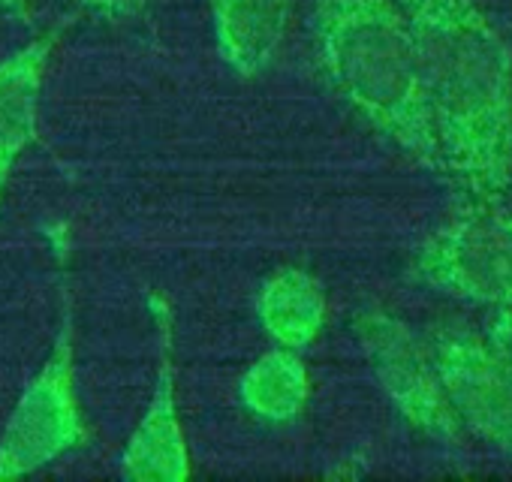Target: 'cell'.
Masks as SVG:
<instances>
[{"instance_id": "obj_4", "label": "cell", "mask_w": 512, "mask_h": 482, "mask_svg": "<svg viewBox=\"0 0 512 482\" xmlns=\"http://www.w3.org/2000/svg\"><path fill=\"white\" fill-rule=\"evenodd\" d=\"M437 290L512 311V214H470L440 229L419 254Z\"/></svg>"}, {"instance_id": "obj_12", "label": "cell", "mask_w": 512, "mask_h": 482, "mask_svg": "<svg viewBox=\"0 0 512 482\" xmlns=\"http://www.w3.org/2000/svg\"><path fill=\"white\" fill-rule=\"evenodd\" d=\"M488 347L512 377V311H500V317L488 329Z\"/></svg>"}, {"instance_id": "obj_14", "label": "cell", "mask_w": 512, "mask_h": 482, "mask_svg": "<svg viewBox=\"0 0 512 482\" xmlns=\"http://www.w3.org/2000/svg\"><path fill=\"white\" fill-rule=\"evenodd\" d=\"M0 10L4 13H13V16H19V19H28L31 13H28V0H0Z\"/></svg>"}, {"instance_id": "obj_13", "label": "cell", "mask_w": 512, "mask_h": 482, "mask_svg": "<svg viewBox=\"0 0 512 482\" xmlns=\"http://www.w3.org/2000/svg\"><path fill=\"white\" fill-rule=\"evenodd\" d=\"M85 4H88L91 10L103 13V16L127 19V16H133V13H139V10H142L145 0H85Z\"/></svg>"}, {"instance_id": "obj_1", "label": "cell", "mask_w": 512, "mask_h": 482, "mask_svg": "<svg viewBox=\"0 0 512 482\" xmlns=\"http://www.w3.org/2000/svg\"><path fill=\"white\" fill-rule=\"evenodd\" d=\"M446 172L494 190L512 148V64L473 0H398Z\"/></svg>"}, {"instance_id": "obj_8", "label": "cell", "mask_w": 512, "mask_h": 482, "mask_svg": "<svg viewBox=\"0 0 512 482\" xmlns=\"http://www.w3.org/2000/svg\"><path fill=\"white\" fill-rule=\"evenodd\" d=\"M220 61L238 79L263 76L290 31L293 0H208Z\"/></svg>"}, {"instance_id": "obj_3", "label": "cell", "mask_w": 512, "mask_h": 482, "mask_svg": "<svg viewBox=\"0 0 512 482\" xmlns=\"http://www.w3.org/2000/svg\"><path fill=\"white\" fill-rule=\"evenodd\" d=\"M73 359V323L64 317L46 365L25 386L0 437V479L34 473L85 440Z\"/></svg>"}, {"instance_id": "obj_2", "label": "cell", "mask_w": 512, "mask_h": 482, "mask_svg": "<svg viewBox=\"0 0 512 482\" xmlns=\"http://www.w3.org/2000/svg\"><path fill=\"white\" fill-rule=\"evenodd\" d=\"M314 31L335 91L407 154L446 172L398 0H317Z\"/></svg>"}, {"instance_id": "obj_10", "label": "cell", "mask_w": 512, "mask_h": 482, "mask_svg": "<svg viewBox=\"0 0 512 482\" xmlns=\"http://www.w3.org/2000/svg\"><path fill=\"white\" fill-rule=\"evenodd\" d=\"M329 302L323 284L305 269H278L256 293V317L278 347L305 350L326 326Z\"/></svg>"}, {"instance_id": "obj_9", "label": "cell", "mask_w": 512, "mask_h": 482, "mask_svg": "<svg viewBox=\"0 0 512 482\" xmlns=\"http://www.w3.org/2000/svg\"><path fill=\"white\" fill-rule=\"evenodd\" d=\"M55 40H34L0 61V202L37 136L40 94Z\"/></svg>"}, {"instance_id": "obj_7", "label": "cell", "mask_w": 512, "mask_h": 482, "mask_svg": "<svg viewBox=\"0 0 512 482\" xmlns=\"http://www.w3.org/2000/svg\"><path fill=\"white\" fill-rule=\"evenodd\" d=\"M151 305H154V323L160 332V368H157L151 401L118 458V473L124 479H172L175 482V479L190 476V455H187V440H184L178 401H175L172 317L160 299H151Z\"/></svg>"}, {"instance_id": "obj_5", "label": "cell", "mask_w": 512, "mask_h": 482, "mask_svg": "<svg viewBox=\"0 0 512 482\" xmlns=\"http://www.w3.org/2000/svg\"><path fill=\"white\" fill-rule=\"evenodd\" d=\"M359 338L392 404L425 434L458 440L461 422L449 407L431 356L422 350L413 332L395 317L368 314L359 326Z\"/></svg>"}, {"instance_id": "obj_6", "label": "cell", "mask_w": 512, "mask_h": 482, "mask_svg": "<svg viewBox=\"0 0 512 482\" xmlns=\"http://www.w3.org/2000/svg\"><path fill=\"white\" fill-rule=\"evenodd\" d=\"M431 362L452 413L494 446L512 449V377L488 347L464 332H443Z\"/></svg>"}, {"instance_id": "obj_11", "label": "cell", "mask_w": 512, "mask_h": 482, "mask_svg": "<svg viewBox=\"0 0 512 482\" xmlns=\"http://www.w3.org/2000/svg\"><path fill=\"white\" fill-rule=\"evenodd\" d=\"M311 395V377L305 362L299 359L296 350L275 347L256 359L241 383H238V398L241 404L263 422H290L296 419Z\"/></svg>"}]
</instances>
